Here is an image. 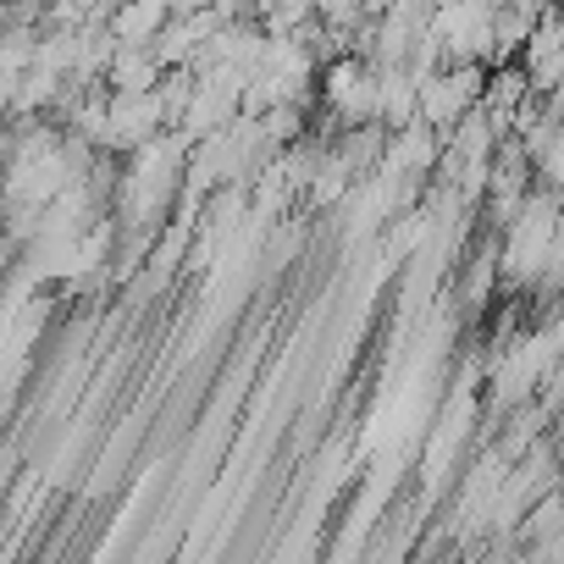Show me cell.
I'll use <instances>...</instances> for the list:
<instances>
[{
	"mask_svg": "<svg viewBox=\"0 0 564 564\" xmlns=\"http://www.w3.org/2000/svg\"><path fill=\"white\" fill-rule=\"evenodd\" d=\"M172 128L166 106H161V89H111V150L117 155H133L139 144L161 139Z\"/></svg>",
	"mask_w": 564,
	"mask_h": 564,
	"instance_id": "obj_2",
	"label": "cell"
},
{
	"mask_svg": "<svg viewBox=\"0 0 564 564\" xmlns=\"http://www.w3.org/2000/svg\"><path fill=\"white\" fill-rule=\"evenodd\" d=\"M503 276V265H498V254H470L465 260V282H459V305L476 316L481 305H487V294H492V282Z\"/></svg>",
	"mask_w": 564,
	"mask_h": 564,
	"instance_id": "obj_8",
	"label": "cell"
},
{
	"mask_svg": "<svg viewBox=\"0 0 564 564\" xmlns=\"http://www.w3.org/2000/svg\"><path fill=\"white\" fill-rule=\"evenodd\" d=\"M166 23H172V0H122L111 12V34L122 45H155Z\"/></svg>",
	"mask_w": 564,
	"mask_h": 564,
	"instance_id": "obj_4",
	"label": "cell"
},
{
	"mask_svg": "<svg viewBox=\"0 0 564 564\" xmlns=\"http://www.w3.org/2000/svg\"><path fill=\"white\" fill-rule=\"evenodd\" d=\"M520 536H525V542H558V536H564V487H547V492L525 509Z\"/></svg>",
	"mask_w": 564,
	"mask_h": 564,
	"instance_id": "obj_6",
	"label": "cell"
},
{
	"mask_svg": "<svg viewBox=\"0 0 564 564\" xmlns=\"http://www.w3.org/2000/svg\"><path fill=\"white\" fill-rule=\"evenodd\" d=\"M316 18H322L316 0H276L260 23H265V34H300V29H311Z\"/></svg>",
	"mask_w": 564,
	"mask_h": 564,
	"instance_id": "obj_11",
	"label": "cell"
},
{
	"mask_svg": "<svg viewBox=\"0 0 564 564\" xmlns=\"http://www.w3.org/2000/svg\"><path fill=\"white\" fill-rule=\"evenodd\" d=\"M525 95H536V89H531V67H525V62H503V67H492L487 106H509V111H520V100H525Z\"/></svg>",
	"mask_w": 564,
	"mask_h": 564,
	"instance_id": "obj_9",
	"label": "cell"
},
{
	"mask_svg": "<svg viewBox=\"0 0 564 564\" xmlns=\"http://www.w3.org/2000/svg\"><path fill=\"white\" fill-rule=\"evenodd\" d=\"M492 7H503V0H492Z\"/></svg>",
	"mask_w": 564,
	"mask_h": 564,
	"instance_id": "obj_12",
	"label": "cell"
},
{
	"mask_svg": "<svg viewBox=\"0 0 564 564\" xmlns=\"http://www.w3.org/2000/svg\"><path fill=\"white\" fill-rule=\"evenodd\" d=\"M558 205H564V194L547 188V183H536L525 194L520 216L498 232V265H503L509 289H536V276L547 265V249L558 238Z\"/></svg>",
	"mask_w": 564,
	"mask_h": 564,
	"instance_id": "obj_1",
	"label": "cell"
},
{
	"mask_svg": "<svg viewBox=\"0 0 564 564\" xmlns=\"http://www.w3.org/2000/svg\"><path fill=\"white\" fill-rule=\"evenodd\" d=\"M161 89V106H166V117H172V128L188 117V106H194V95H199V73L194 67H166V78L155 84Z\"/></svg>",
	"mask_w": 564,
	"mask_h": 564,
	"instance_id": "obj_10",
	"label": "cell"
},
{
	"mask_svg": "<svg viewBox=\"0 0 564 564\" xmlns=\"http://www.w3.org/2000/svg\"><path fill=\"white\" fill-rule=\"evenodd\" d=\"M161 78H166V67H161V56L150 45H122L117 62H111V73H106L111 89H155Z\"/></svg>",
	"mask_w": 564,
	"mask_h": 564,
	"instance_id": "obj_5",
	"label": "cell"
},
{
	"mask_svg": "<svg viewBox=\"0 0 564 564\" xmlns=\"http://www.w3.org/2000/svg\"><path fill=\"white\" fill-rule=\"evenodd\" d=\"M305 122H311V100H282V106H271V111L260 117V128H265L271 150H282V144H300V139H311V133H305Z\"/></svg>",
	"mask_w": 564,
	"mask_h": 564,
	"instance_id": "obj_7",
	"label": "cell"
},
{
	"mask_svg": "<svg viewBox=\"0 0 564 564\" xmlns=\"http://www.w3.org/2000/svg\"><path fill=\"white\" fill-rule=\"evenodd\" d=\"M355 183H360V172H355V161L344 155V144L333 139L327 150H322V166H316V177H311V210H333V205H344L349 194H355Z\"/></svg>",
	"mask_w": 564,
	"mask_h": 564,
	"instance_id": "obj_3",
	"label": "cell"
}]
</instances>
